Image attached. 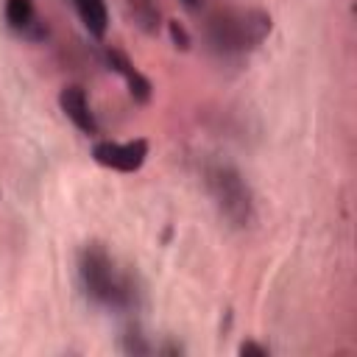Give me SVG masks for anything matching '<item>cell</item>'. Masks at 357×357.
<instances>
[{"instance_id":"obj_6","label":"cell","mask_w":357,"mask_h":357,"mask_svg":"<svg viewBox=\"0 0 357 357\" xmlns=\"http://www.w3.org/2000/svg\"><path fill=\"white\" fill-rule=\"evenodd\" d=\"M59 106L64 112V117L84 134H98V120L89 109V100H86V92L78 86V84H70L59 92Z\"/></svg>"},{"instance_id":"obj_3","label":"cell","mask_w":357,"mask_h":357,"mask_svg":"<svg viewBox=\"0 0 357 357\" xmlns=\"http://www.w3.org/2000/svg\"><path fill=\"white\" fill-rule=\"evenodd\" d=\"M206 187L212 198L218 201L223 218H229L234 226H248L254 218V204H251V190L245 178L229 167V165H215L206 173Z\"/></svg>"},{"instance_id":"obj_11","label":"cell","mask_w":357,"mask_h":357,"mask_svg":"<svg viewBox=\"0 0 357 357\" xmlns=\"http://www.w3.org/2000/svg\"><path fill=\"white\" fill-rule=\"evenodd\" d=\"M181 3H184L187 8H201V3H204V0H181Z\"/></svg>"},{"instance_id":"obj_7","label":"cell","mask_w":357,"mask_h":357,"mask_svg":"<svg viewBox=\"0 0 357 357\" xmlns=\"http://www.w3.org/2000/svg\"><path fill=\"white\" fill-rule=\"evenodd\" d=\"M6 22L20 31L22 36L28 39H42L47 31L42 28L39 17H36V8H33V0H6Z\"/></svg>"},{"instance_id":"obj_8","label":"cell","mask_w":357,"mask_h":357,"mask_svg":"<svg viewBox=\"0 0 357 357\" xmlns=\"http://www.w3.org/2000/svg\"><path fill=\"white\" fill-rule=\"evenodd\" d=\"M75 11L84 22V28L89 31V36L103 39L109 31V11H106V0H73Z\"/></svg>"},{"instance_id":"obj_1","label":"cell","mask_w":357,"mask_h":357,"mask_svg":"<svg viewBox=\"0 0 357 357\" xmlns=\"http://www.w3.org/2000/svg\"><path fill=\"white\" fill-rule=\"evenodd\" d=\"M78 271H81L84 290L92 301H98L103 307H128L134 301L128 279L114 271V262H112L109 251L100 243H86L84 245Z\"/></svg>"},{"instance_id":"obj_10","label":"cell","mask_w":357,"mask_h":357,"mask_svg":"<svg viewBox=\"0 0 357 357\" xmlns=\"http://www.w3.org/2000/svg\"><path fill=\"white\" fill-rule=\"evenodd\" d=\"M240 354H245V357H268V349L265 346H259V343H254V340H245V343H240Z\"/></svg>"},{"instance_id":"obj_5","label":"cell","mask_w":357,"mask_h":357,"mask_svg":"<svg viewBox=\"0 0 357 357\" xmlns=\"http://www.w3.org/2000/svg\"><path fill=\"white\" fill-rule=\"evenodd\" d=\"M103 59H106L109 70L117 73V75L126 81V89H128V95L134 98V103H148V100H151V92H153V89H151V81L131 64V59H128L126 53H120L117 47H106Z\"/></svg>"},{"instance_id":"obj_9","label":"cell","mask_w":357,"mask_h":357,"mask_svg":"<svg viewBox=\"0 0 357 357\" xmlns=\"http://www.w3.org/2000/svg\"><path fill=\"white\" fill-rule=\"evenodd\" d=\"M167 33H170V39H173V45H176L178 50H190L192 39H190L187 28H184L178 20H167Z\"/></svg>"},{"instance_id":"obj_4","label":"cell","mask_w":357,"mask_h":357,"mask_svg":"<svg viewBox=\"0 0 357 357\" xmlns=\"http://www.w3.org/2000/svg\"><path fill=\"white\" fill-rule=\"evenodd\" d=\"M92 159L109 170L117 173H137L145 159H148V139H128V142H95L92 145Z\"/></svg>"},{"instance_id":"obj_2","label":"cell","mask_w":357,"mask_h":357,"mask_svg":"<svg viewBox=\"0 0 357 357\" xmlns=\"http://www.w3.org/2000/svg\"><path fill=\"white\" fill-rule=\"evenodd\" d=\"M271 31V17L265 11H226L209 22V39L218 50L240 53L257 47Z\"/></svg>"}]
</instances>
